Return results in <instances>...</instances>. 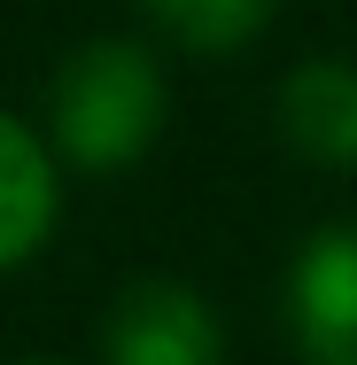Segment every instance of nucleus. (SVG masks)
Masks as SVG:
<instances>
[{"instance_id": "1", "label": "nucleus", "mask_w": 357, "mask_h": 365, "mask_svg": "<svg viewBox=\"0 0 357 365\" xmlns=\"http://www.w3.org/2000/svg\"><path fill=\"white\" fill-rule=\"evenodd\" d=\"M163 133V71L140 39H86L55 71V140L78 171H125Z\"/></svg>"}, {"instance_id": "2", "label": "nucleus", "mask_w": 357, "mask_h": 365, "mask_svg": "<svg viewBox=\"0 0 357 365\" xmlns=\"http://www.w3.org/2000/svg\"><path fill=\"white\" fill-rule=\"evenodd\" d=\"M287 319L303 365H357V225H326L303 241L287 272Z\"/></svg>"}, {"instance_id": "3", "label": "nucleus", "mask_w": 357, "mask_h": 365, "mask_svg": "<svg viewBox=\"0 0 357 365\" xmlns=\"http://www.w3.org/2000/svg\"><path fill=\"white\" fill-rule=\"evenodd\" d=\"M217 311L187 280H133L109 303V365H217Z\"/></svg>"}, {"instance_id": "4", "label": "nucleus", "mask_w": 357, "mask_h": 365, "mask_svg": "<svg viewBox=\"0 0 357 365\" xmlns=\"http://www.w3.org/2000/svg\"><path fill=\"white\" fill-rule=\"evenodd\" d=\"M280 133L311 163H357V63H303L280 86Z\"/></svg>"}, {"instance_id": "5", "label": "nucleus", "mask_w": 357, "mask_h": 365, "mask_svg": "<svg viewBox=\"0 0 357 365\" xmlns=\"http://www.w3.org/2000/svg\"><path fill=\"white\" fill-rule=\"evenodd\" d=\"M55 225V163L16 117H0V272L24 264Z\"/></svg>"}, {"instance_id": "6", "label": "nucleus", "mask_w": 357, "mask_h": 365, "mask_svg": "<svg viewBox=\"0 0 357 365\" xmlns=\"http://www.w3.org/2000/svg\"><path fill=\"white\" fill-rule=\"evenodd\" d=\"M140 8L179 39V47H195V55H233V47H249L257 24L272 16V0H140Z\"/></svg>"}, {"instance_id": "7", "label": "nucleus", "mask_w": 357, "mask_h": 365, "mask_svg": "<svg viewBox=\"0 0 357 365\" xmlns=\"http://www.w3.org/2000/svg\"><path fill=\"white\" fill-rule=\"evenodd\" d=\"M24 365H63V358H24Z\"/></svg>"}]
</instances>
